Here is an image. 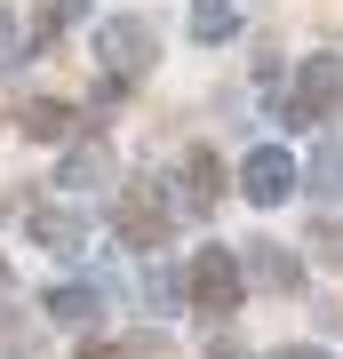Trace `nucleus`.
<instances>
[{"label": "nucleus", "mask_w": 343, "mask_h": 359, "mask_svg": "<svg viewBox=\"0 0 343 359\" xmlns=\"http://www.w3.org/2000/svg\"><path fill=\"white\" fill-rule=\"evenodd\" d=\"M231 295H240V256L208 248V256L191 264V304H200V311H231Z\"/></svg>", "instance_id": "nucleus-1"}, {"label": "nucleus", "mask_w": 343, "mask_h": 359, "mask_svg": "<svg viewBox=\"0 0 343 359\" xmlns=\"http://www.w3.org/2000/svg\"><path fill=\"white\" fill-rule=\"evenodd\" d=\"M335 104H343V56H311L304 80H295V112H304V120H328Z\"/></svg>", "instance_id": "nucleus-2"}, {"label": "nucleus", "mask_w": 343, "mask_h": 359, "mask_svg": "<svg viewBox=\"0 0 343 359\" xmlns=\"http://www.w3.org/2000/svg\"><path fill=\"white\" fill-rule=\"evenodd\" d=\"M112 224H120V240H136V248H160V240H168V216H160V200L144 192V184L120 200V216H112Z\"/></svg>", "instance_id": "nucleus-3"}, {"label": "nucleus", "mask_w": 343, "mask_h": 359, "mask_svg": "<svg viewBox=\"0 0 343 359\" xmlns=\"http://www.w3.org/2000/svg\"><path fill=\"white\" fill-rule=\"evenodd\" d=\"M104 65H120V72H144V65H152V25H136V16L104 25Z\"/></svg>", "instance_id": "nucleus-4"}, {"label": "nucleus", "mask_w": 343, "mask_h": 359, "mask_svg": "<svg viewBox=\"0 0 343 359\" xmlns=\"http://www.w3.org/2000/svg\"><path fill=\"white\" fill-rule=\"evenodd\" d=\"M240 184H248V200H288L295 160H288V152H255V160L240 168Z\"/></svg>", "instance_id": "nucleus-5"}, {"label": "nucleus", "mask_w": 343, "mask_h": 359, "mask_svg": "<svg viewBox=\"0 0 343 359\" xmlns=\"http://www.w3.org/2000/svg\"><path fill=\"white\" fill-rule=\"evenodd\" d=\"M64 128H72V112H64V104H48V96H40L32 112H25V136H40V144H56Z\"/></svg>", "instance_id": "nucleus-6"}, {"label": "nucleus", "mask_w": 343, "mask_h": 359, "mask_svg": "<svg viewBox=\"0 0 343 359\" xmlns=\"http://www.w3.org/2000/svg\"><path fill=\"white\" fill-rule=\"evenodd\" d=\"M32 240L40 248H80V224L72 216H32Z\"/></svg>", "instance_id": "nucleus-7"}, {"label": "nucleus", "mask_w": 343, "mask_h": 359, "mask_svg": "<svg viewBox=\"0 0 343 359\" xmlns=\"http://www.w3.org/2000/svg\"><path fill=\"white\" fill-rule=\"evenodd\" d=\"M216 192H224V168L208 160V152H191V200L208 208V200H216Z\"/></svg>", "instance_id": "nucleus-8"}, {"label": "nucleus", "mask_w": 343, "mask_h": 359, "mask_svg": "<svg viewBox=\"0 0 343 359\" xmlns=\"http://www.w3.org/2000/svg\"><path fill=\"white\" fill-rule=\"evenodd\" d=\"M48 311H56V320H88V311H96V295H80V287H64V295H48Z\"/></svg>", "instance_id": "nucleus-9"}, {"label": "nucleus", "mask_w": 343, "mask_h": 359, "mask_svg": "<svg viewBox=\"0 0 343 359\" xmlns=\"http://www.w3.org/2000/svg\"><path fill=\"white\" fill-rule=\"evenodd\" d=\"M191 25H200V40H224V32H231V16H224V8H200Z\"/></svg>", "instance_id": "nucleus-10"}, {"label": "nucleus", "mask_w": 343, "mask_h": 359, "mask_svg": "<svg viewBox=\"0 0 343 359\" xmlns=\"http://www.w3.org/2000/svg\"><path fill=\"white\" fill-rule=\"evenodd\" d=\"M80 359H120V351H104V344H88V351H80Z\"/></svg>", "instance_id": "nucleus-11"}, {"label": "nucleus", "mask_w": 343, "mask_h": 359, "mask_svg": "<svg viewBox=\"0 0 343 359\" xmlns=\"http://www.w3.org/2000/svg\"><path fill=\"white\" fill-rule=\"evenodd\" d=\"M280 359H319V351H280Z\"/></svg>", "instance_id": "nucleus-12"}]
</instances>
